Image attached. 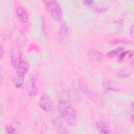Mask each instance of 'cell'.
I'll return each instance as SVG.
<instances>
[{
  "label": "cell",
  "mask_w": 134,
  "mask_h": 134,
  "mask_svg": "<svg viewBox=\"0 0 134 134\" xmlns=\"http://www.w3.org/2000/svg\"><path fill=\"white\" fill-rule=\"evenodd\" d=\"M39 106L42 110L45 112L49 113L53 108V100L48 94H42L39 100Z\"/></svg>",
  "instance_id": "8992f818"
},
{
  "label": "cell",
  "mask_w": 134,
  "mask_h": 134,
  "mask_svg": "<svg viewBox=\"0 0 134 134\" xmlns=\"http://www.w3.org/2000/svg\"><path fill=\"white\" fill-rule=\"evenodd\" d=\"M6 131L8 132V133H16V130L15 129V128L12 126H7L6 127Z\"/></svg>",
  "instance_id": "d6986e66"
},
{
  "label": "cell",
  "mask_w": 134,
  "mask_h": 134,
  "mask_svg": "<svg viewBox=\"0 0 134 134\" xmlns=\"http://www.w3.org/2000/svg\"><path fill=\"white\" fill-rule=\"evenodd\" d=\"M63 118L69 126L71 127H75L77 125L78 120L77 112L76 109L74 107L71 106Z\"/></svg>",
  "instance_id": "52a82bcc"
},
{
  "label": "cell",
  "mask_w": 134,
  "mask_h": 134,
  "mask_svg": "<svg viewBox=\"0 0 134 134\" xmlns=\"http://www.w3.org/2000/svg\"><path fill=\"white\" fill-rule=\"evenodd\" d=\"M78 85L81 91L87 98L94 102L97 105L100 106L103 105V100L98 95V94L90 87H89L83 80L82 79H79Z\"/></svg>",
  "instance_id": "6da1fadb"
},
{
  "label": "cell",
  "mask_w": 134,
  "mask_h": 134,
  "mask_svg": "<svg viewBox=\"0 0 134 134\" xmlns=\"http://www.w3.org/2000/svg\"><path fill=\"white\" fill-rule=\"evenodd\" d=\"M21 60L18 46L16 43H12L10 48V63L12 66L17 69L21 63Z\"/></svg>",
  "instance_id": "5b68a950"
},
{
  "label": "cell",
  "mask_w": 134,
  "mask_h": 134,
  "mask_svg": "<svg viewBox=\"0 0 134 134\" xmlns=\"http://www.w3.org/2000/svg\"><path fill=\"white\" fill-rule=\"evenodd\" d=\"M29 68V66L28 63L24 60H21L13 77V83L16 87L19 88L21 86L24 80L25 75L28 71Z\"/></svg>",
  "instance_id": "3957f363"
},
{
  "label": "cell",
  "mask_w": 134,
  "mask_h": 134,
  "mask_svg": "<svg viewBox=\"0 0 134 134\" xmlns=\"http://www.w3.org/2000/svg\"><path fill=\"white\" fill-rule=\"evenodd\" d=\"M124 50V49L121 47H119L116 49H115L111 51L108 52L106 54V57L107 59H111L115 57V56L118 55L121 51Z\"/></svg>",
  "instance_id": "5bb4252c"
},
{
  "label": "cell",
  "mask_w": 134,
  "mask_h": 134,
  "mask_svg": "<svg viewBox=\"0 0 134 134\" xmlns=\"http://www.w3.org/2000/svg\"><path fill=\"white\" fill-rule=\"evenodd\" d=\"M96 127L100 133L108 134L111 133L110 129L103 121H97L96 124Z\"/></svg>",
  "instance_id": "7c38bea8"
},
{
  "label": "cell",
  "mask_w": 134,
  "mask_h": 134,
  "mask_svg": "<svg viewBox=\"0 0 134 134\" xmlns=\"http://www.w3.org/2000/svg\"><path fill=\"white\" fill-rule=\"evenodd\" d=\"M1 59H2V58H3V54H4V51H3V47L2 46H1Z\"/></svg>",
  "instance_id": "7402d4cb"
},
{
  "label": "cell",
  "mask_w": 134,
  "mask_h": 134,
  "mask_svg": "<svg viewBox=\"0 0 134 134\" xmlns=\"http://www.w3.org/2000/svg\"><path fill=\"white\" fill-rule=\"evenodd\" d=\"M70 30L68 25L65 23H62L58 32V41L62 45L66 44L70 39Z\"/></svg>",
  "instance_id": "277c9868"
},
{
  "label": "cell",
  "mask_w": 134,
  "mask_h": 134,
  "mask_svg": "<svg viewBox=\"0 0 134 134\" xmlns=\"http://www.w3.org/2000/svg\"><path fill=\"white\" fill-rule=\"evenodd\" d=\"M131 73V71L130 69L125 68L120 70L117 74V76L120 79H125L130 76Z\"/></svg>",
  "instance_id": "2e32d148"
},
{
  "label": "cell",
  "mask_w": 134,
  "mask_h": 134,
  "mask_svg": "<svg viewBox=\"0 0 134 134\" xmlns=\"http://www.w3.org/2000/svg\"><path fill=\"white\" fill-rule=\"evenodd\" d=\"M70 107V102L67 98L60 99L57 104V112L59 116L64 118Z\"/></svg>",
  "instance_id": "ba28073f"
},
{
  "label": "cell",
  "mask_w": 134,
  "mask_h": 134,
  "mask_svg": "<svg viewBox=\"0 0 134 134\" xmlns=\"http://www.w3.org/2000/svg\"><path fill=\"white\" fill-rule=\"evenodd\" d=\"M54 121L55 125L56 126V127L57 128L58 131L59 133H70V132L69 131V130L65 127H64L61 124L59 123V121H58L56 119H54Z\"/></svg>",
  "instance_id": "9a60e30c"
},
{
  "label": "cell",
  "mask_w": 134,
  "mask_h": 134,
  "mask_svg": "<svg viewBox=\"0 0 134 134\" xmlns=\"http://www.w3.org/2000/svg\"><path fill=\"white\" fill-rule=\"evenodd\" d=\"M130 121H131L132 122H133V114H132V115L130 116Z\"/></svg>",
  "instance_id": "603a6c76"
},
{
  "label": "cell",
  "mask_w": 134,
  "mask_h": 134,
  "mask_svg": "<svg viewBox=\"0 0 134 134\" xmlns=\"http://www.w3.org/2000/svg\"><path fill=\"white\" fill-rule=\"evenodd\" d=\"M129 52V51H121L118 55V61H122L124 59V58H125V56Z\"/></svg>",
  "instance_id": "ac0fdd59"
},
{
  "label": "cell",
  "mask_w": 134,
  "mask_h": 134,
  "mask_svg": "<svg viewBox=\"0 0 134 134\" xmlns=\"http://www.w3.org/2000/svg\"><path fill=\"white\" fill-rule=\"evenodd\" d=\"M111 44H117V43H128V41L127 40L121 39H113L110 42Z\"/></svg>",
  "instance_id": "e0dca14e"
},
{
  "label": "cell",
  "mask_w": 134,
  "mask_h": 134,
  "mask_svg": "<svg viewBox=\"0 0 134 134\" xmlns=\"http://www.w3.org/2000/svg\"><path fill=\"white\" fill-rule=\"evenodd\" d=\"M133 29H134L133 25L132 24V25L130 26V36H131L132 38L133 37V34H133V32H134V31H133Z\"/></svg>",
  "instance_id": "44dd1931"
},
{
  "label": "cell",
  "mask_w": 134,
  "mask_h": 134,
  "mask_svg": "<svg viewBox=\"0 0 134 134\" xmlns=\"http://www.w3.org/2000/svg\"><path fill=\"white\" fill-rule=\"evenodd\" d=\"M87 56L88 58L95 62H101L104 58L103 54L97 50L92 49L87 52Z\"/></svg>",
  "instance_id": "30bf717a"
},
{
  "label": "cell",
  "mask_w": 134,
  "mask_h": 134,
  "mask_svg": "<svg viewBox=\"0 0 134 134\" xmlns=\"http://www.w3.org/2000/svg\"><path fill=\"white\" fill-rule=\"evenodd\" d=\"M16 13L18 19L20 22L25 23L28 21L29 17L27 12L23 7L21 6H18L16 9Z\"/></svg>",
  "instance_id": "8fae6325"
},
{
  "label": "cell",
  "mask_w": 134,
  "mask_h": 134,
  "mask_svg": "<svg viewBox=\"0 0 134 134\" xmlns=\"http://www.w3.org/2000/svg\"><path fill=\"white\" fill-rule=\"evenodd\" d=\"M26 91L30 97L35 96L38 93V90L35 85V81L32 77L29 78L26 84Z\"/></svg>",
  "instance_id": "9c48e42d"
},
{
  "label": "cell",
  "mask_w": 134,
  "mask_h": 134,
  "mask_svg": "<svg viewBox=\"0 0 134 134\" xmlns=\"http://www.w3.org/2000/svg\"><path fill=\"white\" fill-rule=\"evenodd\" d=\"M82 2H83V4L87 7H90L94 4V2L93 1H91V0L83 1Z\"/></svg>",
  "instance_id": "ffe728a7"
},
{
  "label": "cell",
  "mask_w": 134,
  "mask_h": 134,
  "mask_svg": "<svg viewBox=\"0 0 134 134\" xmlns=\"http://www.w3.org/2000/svg\"><path fill=\"white\" fill-rule=\"evenodd\" d=\"M47 10L52 18L57 22H60L63 18V13L61 7L59 3L55 1H43Z\"/></svg>",
  "instance_id": "7a4b0ae2"
},
{
  "label": "cell",
  "mask_w": 134,
  "mask_h": 134,
  "mask_svg": "<svg viewBox=\"0 0 134 134\" xmlns=\"http://www.w3.org/2000/svg\"><path fill=\"white\" fill-rule=\"evenodd\" d=\"M103 85L104 86V88H105L107 91H118V88L116 86V85L111 81L108 80H104Z\"/></svg>",
  "instance_id": "4fadbf2b"
}]
</instances>
